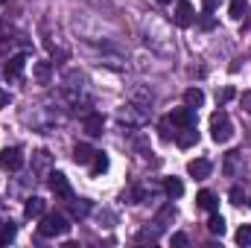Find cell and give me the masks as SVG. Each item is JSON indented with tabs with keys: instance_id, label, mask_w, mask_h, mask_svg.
Instances as JSON below:
<instances>
[{
	"instance_id": "cell-1",
	"label": "cell",
	"mask_w": 251,
	"mask_h": 248,
	"mask_svg": "<svg viewBox=\"0 0 251 248\" xmlns=\"http://www.w3.org/2000/svg\"><path fill=\"white\" fill-rule=\"evenodd\" d=\"M210 137H213V143H228L234 137V125H231V117L225 108H219L210 117Z\"/></svg>"
},
{
	"instance_id": "cell-2",
	"label": "cell",
	"mask_w": 251,
	"mask_h": 248,
	"mask_svg": "<svg viewBox=\"0 0 251 248\" xmlns=\"http://www.w3.org/2000/svg\"><path fill=\"white\" fill-rule=\"evenodd\" d=\"M67 231H70V222L64 213H44L41 216V225H38L41 237H64Z\"/></svg>"
},
{
	"instance_id": "cell-3",
	"label": "cell",
	"mask_w": 251,
	"mask_h": 248,
	"mask_svg": "<svg viewBox=\"0 0 251 248\" xmlns=\"http://www.w3.org/2000/svg\"><path fill=\"white\" fill-rule=\"evenodd\" d=\"M0 167L9 170V173L21 170V167H24V152H21L18 146H6V149L0 152Z\"/></svg>"
},
{
	"instance_id": "cell-4",
	"label": "cell",
	"mask_w": 251,
	"mask_h": 248,
	"mask_svg": "<svg viewBox=\"0 0 251 248\" xmlns=\"http://www.w3.org/2000/svg\"><path fill=\"white\" fill-rule=\"evenodd\" d=\"M173 21H176V26H181V29L193 26V21H196V12H193L190 0H178V6H176V15H173Z\"/></svg>"
},
{
	"instance_id": "cell-5",
	"label": "cell",
	"mask_w": 251,
	"mask_h": 248,
	"mask_svg": "<svg viewBox=\"0 0 251 248\" xmlns=\"http://www.w3.org/2000/svg\"><path fill=\"white\" fill-rule=\"evenodd\" d=\"M50 190L56 193V198H64V201H73V190L67 184L62 173H50Z\"/></svg>"
},
{
	"instance_id": "cell-6",
	"label": "cell",
	"mask_w": 251,
	"mask_h": 248,
	"mask_svg": "<svg viewBox=\"0 0 251 248\" xmlns=\"http://www.w3.org/2000/svg\"><path fill=\"white\" fill-rule=\"evenodd\" d=\"M170 123L176 125V128H187V125H196V108H176L170 117H167Z\"/></svg>"
},
{
	"instance_id": "cell-7",
	"label": "cell",
	"mask_w": 251,
	"mask_h": 248,
	"mask_svg": "<svg viewBox=\"0 0 251 248\" xmlns=\"http://www.w3.org/2000/svg\"><path fill=\"white\" fill-rule=\"evenodd\" d=\"M82 125H85V131H88L91 137H100L102 128H105V117H102L100 111H88L85 120H82Z\"/></svg>"
},
{
	"instance_id": "cell-8",
	"label": "cell",
	"mask_w": 251,
	"mask_h": 248,
	"mask_svg": "<svg viewBox=\"0 0 251 248\" xmlns=\"http://www.w3.org/2000/svg\"><path fill=\"white\" fill-rule=\"evenodd\" d=\"M24 67H26V56H12V59L6 62V67H3V76H6V82H15V79H21Z\"/></svg>"
},
{
	"instance_id": "cell-9",
	"label": "cell",
	"mask_w": 251,
	"mask_h": 248,
	"mask_svg": "<svg viewBox=\"0 0 251 248\" xmlns=\"http://www.w3.org/2000/svg\"><path fill=\"white\" fill-rule=\"evenodd\" d=\"M210 170H213V167H210L207 158H196V161H190L187 164V173L196 178V181H204V178L210 175Z\"/></svg>"
},
{
	"instance_id": "cell-10",
	"label": "cell",
	"mask_w": 251,
	"mask_h": 248,
	"mask_svg": "<svg viewBox=\"0 0 251 248\" xmlns=\"http://www.w3.org/2000/svg\"><path fill=\"white\" fill-rule=\"evenodd\" d=\"M94 155H97V149L88 146V143H76V146H73V161H76L79 167H88V164L94 161Z\"/></svg>"
},
{
	"instance_id": "cell-11",
	"label": "cell",
	"mask_w": 251,
	"mask_h": 248,
	"mask_svg": "<svg viewBox=\"0 0 251 248\" xmlns=\"http://www.w3.org/2000/svg\"><path fill=\"white\" fill-rule=\"evenodd\" d=\"M44 207H47V201L38 198V196H32V198H26V204H24V216H26V219H38V216H44Z\"/></svg>"
},
{
	"instance_id": "cell-12",
	"label": "cell",
	"mask_w": 251,
	"mask_h": 248,
	"mask_svg": "<svg viewBox=\"0 0 251 248\" xmlns=\"http://www.w3.org/2000/svg\"><path fill=\"white\" fill-rule=\"evenodd\" d=\"M176 143H178L181 149H190L193 143H199V131H196V125L178 128V131H176Z\"/></svg>"
},
{
	"instance_id": "cell-13",
	"label": "cell",
	"mask_w": 251,
	"mask_h": 248,
	"mask_svg": "<svg viewBox=\"0 0 251 248\" xmlns=\"http://www.w3.org/2000/svg\"><path fill=\"white\" fill-rule=\"evenodd\" d=\"M196 207L199 210H216V196L210 190H199L196 193Z\"/></svg>"
},
{
	"instance_id": "cell-14",
	"label": "cell",
	"mask_w": 251,
	"mask_h": 248,
	"mask_svg": "<svg viewBox=\"0 0 251 248\" xmlns=\"http://www.w3.org/2000/svg\"><path fill=\"white\" fill-rule=\"evenodd\" d=\"M184 105H187V108L204 105V91H201V88H187V91H184Z\"/></svg>"
},
{
	"instance_id": "cell-15",
	"label": "cell",
	"mask_w": 251,
	"mask_h": 248,
	"mask_svg": "<svg viewBox=\"0 0 251 248\" xmlns=\"http://www.w3.org/2000/svg\"><path fill=\"white\" fill-rule=\"evenodd\" d=\"M32 76H35L41 85H47V82H50V76H53V67H50V62H35V67H32Z\"/></svg>"
},
{
	"instance_id": "cell-16",
	"label": "cell",
	"mask_w": 251,
	"mask_h": 248,
	"mask_svg": "<svg viewBox=\"0 0 251 248\" xmlns=\"http://www.w3.org/2000/svg\"><path fill=\"white\" fill-rule=\"evenodd\" d=\"M108 170V155L105 152H97L94 161H91V175H102Z\"/></svg>"
},
{
	"instance_id": "cell-17",
	"label": "cell",
	"mask_w": 251,
	"mask_h": 248,
	"mask_svg": "<svg viewBox=\"0 0 251 248\" xmlns=\"http://www.w3.org/2000/svg\"><path fill=\"white\" fill-rule=\"evenodd\" d=\"M207 231H210V234H216V237H222V234H225V219H222L216 210H210V219H207Z\"/></svg>"
},
{
	"instance_id": "cell-18",
	"label": "cell",
	"mask_w": 251,
	"mask_h": 248,
	"mask_svg": "<svg viewBox=\"0 0 251 248\" xmlns=\"http://www.w3.org/2000/svg\"><path fill=\"white\" fill-rule=\"evenodd\" d=\"M246 12H249L246 0H231V3H228V15H231L234 21H243V18H246Z\"/></svg>"
},
{
	"instance_id": "cell-19",
	"label": "cell",
	"mask_w": 251,
	"mask_h": 248,
	"mask_svg": "<svg viewBox=\"0 0 251 248\" xmlns=\"http://www.w3.org/2000/svg\"><path fill=\"white\" fill-rule=\"evenodd\" d=\"M164 190H167V196H173V198H178V196L184 193V184H181L178 178H167V181H164Z\"/></svg>"
},
{
	"instance_id": "cell-20",
	"label": "cell",
	"mask_w": 251,
	"mask_h": 248,
	"mask_svg": "<svg viewBox=\"0 0 251 248\" xmlns=\"http://www.w3.org/2000/svg\"><path fill=\"white\" fill-rule=\"evenodd\" d=\"M15 234H18V228L9 222V225H0V246H6V243H12L15 240Z\"/></svg>"
},
{
	"instance_id": "cell-21",
	"label": "cell",
	"mask_w": 251,
	"mask_h": 248,
	"mask_svg": "<svg viewBox=\"0 0 251 248\" xmlns=\"http://www.w3.org/2000/svg\"><path fill=\"white\" fill-rule=\"evenodd\" d=\"M196 24H199V29H204V32H210V29L216 26V18H213L210 12H204V15H201V18H199Z\"/></svg>"
},
{
	"instance_id": "cell-22",
	"label": "cell",
	"mask_w": 251,
	"mask_h": 248,
	"mask_svg": "<svg viewBox=\"0 0 251 248\" xmlns=\"http://www.w3.org/2000/svg\"><path fill=\"white\" fill-rule=\"evenodd\" d=\"M237 243H240V246H251V225H243V228L237 231Z\"/></svg>"
},
{
	"instance_id": "cell-23",
	"label": "cell",
	"mask_w": 251,
	"mask_h": 248,
	"mask_svg": "<svg viewBox=\"0 0 251 248\" xmlns=\"http://www.w3.org/2000/svg\"><path fill=\"white\" fill-rule=\"evenodd\" d=\"M234 97H237V91H234V88H222V94H219V102L225 105V102H231Z\"/></svg>"
},
{
	"instance_id": "cell-24",
	"label": "cell",
	"mask_w": 251,
	"mask_h": 248,
	"mask_svg": "<svg viewBox=\"0 0 251 248\" xmlns=\"http://www.w3.org/2000/svg\"><path fill=\"white\" fill-rule=\"evenodd\" d=\"M228 196H231V204H243V196H246V193H243L240 187H231V193H228Z\"/></svg>"
},
{
	"instance_id": "cell-25",
	"label": "cell",
	"mask_w": 251,
	"mask_h": 248,
	"mask_svg": "<svg viewBox=\"0 0 251 248\" xmlns=\"http://www.w3.org/2000/svg\"><path fill=\"white\" fill-rule=\"evenodd\" d=\"M161 137L164 140H173L176 137V131H170V120H161Z\"/></svg>"
},
{
	"instance_id": "cell-26",
	"label": "cell",
	"mask_w": 251,
	"mask_h": 248,
	"mask_svg": "<svg viewBox=\"0 0 251 248\" xmlns=\"http://www.w3.org/2000/svg\"><path fill=\"white\" fill-rule=\"evenodd\" d=\"M173 246H187V234H173Z\"/></svg>"
},
{
	"instance_id": "cell-27",
	"label": "cell",
	"mask_w": 251,
	"mask_h": 248,
	"mask_svg": "<svg viewBox=\"0 0 251 248\" xmlns=\"http://www.w3.org/2000/svg\"><path fill=\"white\" fill-rule=\"evenodd\" d=\"M201 3H204V12H213V9H216L222 0H201Z\"/></svg>"
},
{
	"instance_id": "cell-28",
	"label": "cell",
	"mask_w": 251,
	"mask_h": 248,
	"mask_svg": "<svg viewBox=\"0 0 251 248\" xmlns=\"http://www.w3.org/2000/svg\"><path fill=\"white\" fill-rule=\"evenodd\" d=\"M9 105V91H0V108H6Z\"/></svg>"
},
{
	"instance_id": "cell-29",
	"label": "cell",
	"mask_w": 251,
	"mask_h": 248,
	"mask_svg": "<svg viewBox=\"0 0 251 248\" xmlns=\"http://www.w3.org/2000/svg\"><path fill=\"white\" fill-rule=\"evenodd\" d=\"M243 102H246V105H251V94H246V97H243ZM251 111V108H249Z\"/></svg>"
},
{
	"instance_id": "cell-30",
	"label": "cell",
	"mask_w": 251,
	"mask_h": 248,
	"mask_svg": "<svg viewBox=\"0 0 251 248\" xmlns=\"http://www.w3.org/2000/svg\"><path fill=\"white\" fill-rule=\"evenodd\" d=\"M158 3H173V0H158Z\"/></svg>"
},
{
	"instance_id": "cell-31",
	"label": "cell",
	"mask_w": 251,
	"mask_h": 248,
	"mask_svg": "<svg viewBox=\"0 0 251 248\" xmlns=\"http://www.w3.org/2000/svg\"><path fill=\"white\" fill-rule=\"evenodd\" d=\"M249 207H251V196H249Z\"/></svg>"
},
{
	"instance_id": "cell-32",
	"label": "cell",
	"mask_w": 251,
	"mask_h": 248,
	"mask_svg": "<svg viewBox=\"0 0 251 248\" xmlns=\"http://www.w3.org/2000/svg\"><path fill=\"white\" fill-rule=\"evenodd\" d=\"M3 3H6V0H0V6H3Z\"/></svg>"
}]
</instances>
